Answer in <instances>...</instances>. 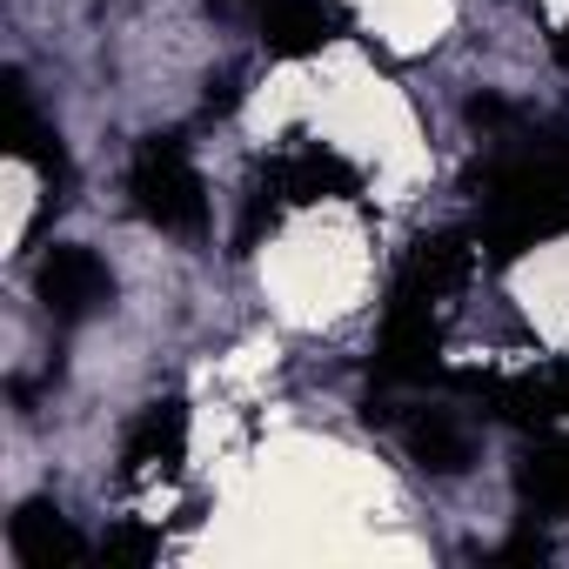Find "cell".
I'll return each mask as SVG.
<instances>
[{
    "instance_id": "cell-4",
    "label": "cell",
    "mask_w": 569,
    "mask_h": 569,
    "mask_svg": "<svg viewBox=\"0 0 569 569\" xmlns=\"http://www.w3.org/2000/svg\"><path fill=\"white\" fill-rule=\"evenodd\" d=\"M34 289H41V302H48L61 322H81V316H94V309L114 296V274H108V261H101L94 248H74V241H68V248H48Z\"/></svg>"
},
{
    "instance_id": "cell-1",
    "label": "cell",
    "mask_w": 569,
    "mask_h": 569,
    "mask_svg": "<svg viewBox=\"0 0 569 569\" xmlns=\"http://www.w3.org/2000/svg\"><path fill=\"white\" fill-rule=\"evenodd\" d=\"M569 228V154L502 161L482 181V234L496 254H522Z\"/></svg>"
},
{
    "instance_id": "cell-2",
    "label": "cell",
    "mask_w": 569,
    "mask_h": 569,
    "mask_svg": "<svg viewBox=\"0 0 569 569\" xmlns=\"http://www.w3.org/2000/svg\"><path fill=\"white\" fill-rule=\"evenodd\" d=\"M128 194H134V214L161 234H194L208 221V194L181 141H141L128 168Z\"/></svg>"
},
{
    "instance_id": "cell-6",
    "label": "cell",
    "mask_w": 569,
    "mask_h": 569,
    "mask_svg": "<svg viewBox=\"0 0 569 569\" xmlns=\"http://www.w3.org/2000/svg\"><path fill=\"white\" fill-rule=\"evenodd\" d=\"M8 549H14V562H28V569H61V562H81V556H88V536L61 516V502L34 496V502H21V509L8 516Z\"/></svg>"
},
{
    "instance_id": "cell-7",
    "label": "cell",
    "mask_w": 569,
    "mask_h": 569,
    "mask_svg": "<svg viewBox=\"0 0 569 569\" xmlns=\"http://www.w3.org/2000/svg\"><path fill=\"white\" fill-rule=\"evenodd\" d=\"M396 429H402V449H409V462H416V469L462 476V469L476 462V442H469V429H462V416H456V409H409Z\"/></svg>"
},
{
    "instance_id": "cell-3",
    "label": "cell",
    "mask_w": 569,
    "mask_h": 569,
    "mask_svg": "<svg viewBox=\"0 0 569 569\" xmlns=\"http://www.w3.org/2000/svg\"><path fill=\"white\" fill-rule=\"evenodd\" d=\"M356 174L329 154V148H289L281 161H268V174L254 181V201H248V221H241V241L261 234V221H274L281 208L296 201H322V194H349Z\"/></svg>"
},
{
    "instance_id": "cell-11",
    "label": "cell",
    "mask_w": 569,
    "mask_h": 569,
    "mask_svg": "<svg viewBox=\"0 0 569 569\" xmlns=\"http://www.w3.org/2000/svg\"><path fill=\"white\" fill-rule=\"evenodd\" d=\"M154 549H161V536H154V529H134V522H121V529L101 542V556H108V562H148Z\"/></svg>"
},
{
    "instance_id": "cell-8",
    "label": "cell",
    "mask_w": 569,
    "mask_h": 569,
    "mask_svg": "<svg viewBox=\"0 0 569 569\" xmlns=\"http://www.w3.org/2000/svg\"><path fill=\"white\" fill-rule=\"evenodd\" d=\"M261 28H268L274 54H316V48H329L342 34V14L329 8V0H268Z\"/></svg>"
},
{
    "instance_id": "cell-12",
    "label": "cell",
    "mask_w": 569,
    "mask_h": 569,
    "mask_svg": "<svg viewBox=\"0 0 569 569\" xmlns=\"http://www.w3.org/2000/svg\"><path fill=\"white\" fill-rule=\"evenodd\" d=\"M556 48H562V61H569V34H562V41H556Z\"/></svg>"
},
{
    "instance_id": "cell-13",
    "label": "cell",
    "mask_w": 569,
    "mask_h": 569,
    "mask_svg": "<svg viewBox=\"0 0 569 569\" xmlns=\"http://www.w3.org/2000/svg\"><path fill=\"white\" fill-rule=\"evenodd\" d=\"M261 8H268V0H261Z\"/></svg>"
},
{
    "instance_id": "cell-5",
    "label": "cell",
    "mask_w": 569,
    "mask_h": 569,
    "mask_svg": "<svg viewBox=\"0 0 569 569\" xmlns=\"http://www.w3.org/2000/svg\"><path fill=\"white\" fill-rule=\"evenodd\" d=\"M181 449H188V409L168 396V402H148L121 442V482L141 489V482H161L181 469Z\"/></svg>"
},
{
    "instance_id": "cell-9",
    "label": "cell",
    "mask_w": 569,
    "mask_h": 569,
    "mask_svg": "<svg viewBox=\"0 0 569 569\" xmlns=\"http://www.w3.org/2000/svg\"><path fill=\"white\" fill-rule=\"evenodd\" d=\"M516 489H522L542 516H562V522H569V436H542V442L522 456Z\"/></svg>"
},
{
    "instance_id": "cell-10",
    "label": "cell",
    "mask_w": 569,
    "mask_h": 569,
    "mask_svg": "<svg viewBox=\"0 0 569 569\" xmlns=\"http://www.w3.org/2000/svg\"><path fill=\"white\" fill-rule=\"evenodd\" d=\"M0 134H8V148L21 154V161H34L41 174H68V161H61V148H48V128L34 121V108H28V88L21 81H8V94H0Z\"/></svg>"
}]
</instances>
